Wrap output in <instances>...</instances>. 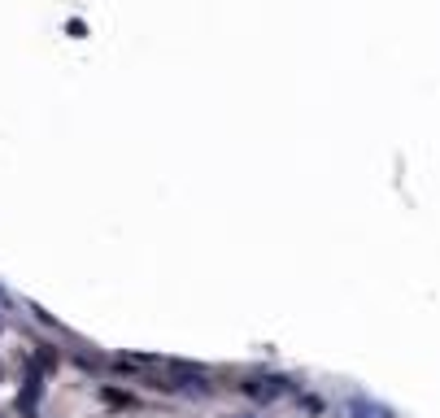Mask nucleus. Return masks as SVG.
Returning a JSON list of instances; mask_svg holds the SVG:
<instances>
[{
	"label": "nucleus",
	"instance_id": "f257e3e1",
	"mask_svg": "<svg viewBox=\"0 0 440 418\" xmlns=\"http://www.w3.org/2000/svg\"><path fill=\"white\" fill-rule=\"evenodd\" d=\"M240 388H244V397L262 401V405H270V401H279V397H288V392H297V383L283 379V375H257V379H249V383H240Z\"/></svg>",
	"mask_w": 440,
	"mask_h": 418
},
{
	"label": "nucleus",
	"instance_id": "f03ea898",
	"mask_svg": "<svg viewBox=\"0 0 440 418\" xmlns=\"http://www.w3.org/2000/svg\"><path fill=\"white\" fill-rule=\"evenodd\" d=\"M349 418H383V410L371 405L367 397H353V401H349Z\"/></svg>",
	"mask_w": 440,
	"mask_h": 418
},
{
	"label": "nucleus",
	"instance_id": "7ed1b4c3",
	"mask_svg": "<svg viewBox=\"0 0 440 418\" xmlns=\"http://www.w3.org/2000/svg\"><path fill=\"white\" fill-rule=\"evenodd\" d=\"M100 401H109V405H136L131 392H118V388H100Z\"/></svg>",
	"mask_w": 440,
	"mask_h": 418
},
{
	"label": "nucleus",
	"instance_id": "20e7f679",
	"mask_svg": "<svg viewBox=\"0 0 440 418\" xmlns=\"http://www.w3.org/2000/svg\"><path fill=\"white\" fill-rule=\"evenodd\" d=\"M66 31H70V35H74V40H83V35H88V26H83V22H79V18H74V22H70V26H66Z\"/></svg>",
	"mask_w": 440,
	"mask_h": 418
},
{
	"label": "nucleus",
	"instance_id": "39448f33",
	"mask_svg": "<svg viewBox=\"0 0 440 418\" xmlns=\"http://www.w3.org/2000/svg\"><path fill=\"white\" fill-rule=\"evenodd\" d=\"M5 301H9V297H5V287H0V305H5Z\"/></svg>",
	"mask_w": 440,
	"mask_h": 418
},
{
	"label": "nucleus",
	"instance_id": "423d86ee",
	"mask_svg": "<svg viewBox=\"0 0 440 418\" xmlns=\"http://www.w3.org/2000/svg\"><path fill=\"white\" fill-rule=\"evenodd\" d=\"M236 418H253V414H236Z\"/></svg>",
	"mask_w": 440,
	"mask_h": 418
}]
</instances>
